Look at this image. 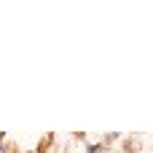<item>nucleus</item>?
I'll return each mask as SVG.
<instances>
[{"instance_id":"nucleus-1","label":"nucleus","mask_w":153,"mask_h":153,"mask_svg":"<svg viewBox=\"0 0 153 153\" xmlns=\"http://www.w3.org/2000/svg\"><path fill=\"white\" fill-rule=\"evenodd\" d=\"M102 151V145H89V148H86V153H100Z\"/></svg>"}]
</instances>
